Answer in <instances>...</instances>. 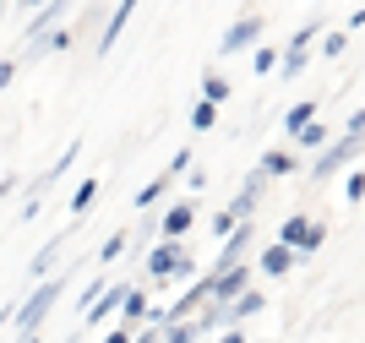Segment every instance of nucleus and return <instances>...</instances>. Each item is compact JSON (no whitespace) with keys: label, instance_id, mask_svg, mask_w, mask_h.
<instances>
[{"label":"nucleus","instance_id":"f257e3e1","mask_svg":"<svg viewBox=\"0 0 365 343\" xmlns=\"http://www.w3.org/2000/svg\"><path fill=\"white\" fill-rule=\"evenodd\" d=\"M61 295H66V278H61V272L38 278V284H33V295L11 311V327L22 332V338H28V332H38V327H44V316L55 311V300H61Z\"/></svg>","mask_w":365,"mask_h":343},{"label":"nucleus","instance_id":"f03ea898","mask_svg":"<svg viewBox=\"0 0 365 343\" xmlns=\"http://www.w3.org/2000/svg\"><path fill=\"white\" fill-rule=\"evenodd\" d=\"M191 272H197V262H191V251H185L180 240H158L148 251V278L153 284H180Z\"/></svg>","mask_w":365,"mask_h":343},{"label":"nucleus","instance_id":"7ed1b4c3","mask_svg":"<svg viewBox=\"0 0 365 343\" xmlns=\"http://www.w3.org/2000/svg\"><path fill=\"white\" fill-rule=\"evenodd\" d=\"M354 158H360V131H344V136H333V142H322V148H317V158H311V180H327V175H338V169H349Z\"/></svg>","mask_w":365,"mask_h":343},{"label":"nucleus","instance_id":"20e7f679","mask_svg":"<svg viewBox=\"0 0 365 343\" xmlns=\"http://www.w3.org/2000/svg\"><path fill=\"white\" fill-rule=\"evenodd\" d=\"M251 240H257V218H240V224H235V229H229L224 240H218L224 251H218L213 272H224V267H235V262H245V251H251Z\"/></svg>","mask_w":365,"mask_h":343},{"label":"nucleus","instance_id":"39448f33","mask_svg":"<svg viewBox=\"0 0 365 343\" xmlns=\"http://www.w3.org/2000/svg\"><path fill=\"white\" fill-rule=\"evenodd\" d=\"M262 39V11H245L229 22V33L218 39V55H240V49H251Z\"/></svg>","mask_w":365,"mask_h":343},{"label":"nucleus","instance_id":"423d86ee","mask_svg":"<svg viewBox=\"0 0 365 343\" xmlns=\"http://www.w3.org/2000/svg\"><path fill=\"white\" fill-rule=\"evenodd\" d=\"M311 39H317V22H311V28H300L289 44L278 49V71H284V82H294V76L305 71V60H311Z\"/></svg>","mask_w":365,"mask_h":343},{"label":"nucleus","instance_id":"0eeeda50","mask_svg":"<svg viewBox=\"0 0 365 343\" xmlns=\"http://www.w3.org/2000/svg\"><path fill=\"white\" fill-rule=\"evenodd\" d=\"M120 300H125V284H104V289H98V300L82 311V327H98V322H109V316L120 311Z\"/></svg>","mask_w":365,"mask_h":343},{"label":"nucleus","instance_id":"6e6552de","mask_svg":"<svg viewBox=\"0 0 365 343\" xmlns=\"http://www.w3.org/2000/svg\"><path fill=\"white\" fill-rule=\"evenodd\" d=\"M294 262H300V256L289 251V245H262V256H257V267H262V278H289L294 272Z\"/></svg>","mask_w":365,"mask_h":343},{"label":"nucleus","instance_id":"1a4fd4ad","mask_svg":"<svg viewBox=\"0 0 365 343\" xmlns=\"http://www.w3.org/2000/svg\"><path fill=\"white\" fill-rule=\"evenodd\" d=\"M66 6H71V0H44V6L33 11V22H28V44H33V49L44 44V33H55V22L66 16Z\"/></svg>","mask_w":365,"mask_h":343},{"label":"nucleus","instance_id":"9d476101","mask_svg":"<svg viewBox=\"0 0 365 343\" xmlns=\"http://www.w3.org/2000/svg\"><path fill=\"white\" fill-rule=\"evenodd\" d=\"M131 11H137V0H120V6H115V11H109V22H104V33H98V55H109V49L120 44V33H125V22H131Z\"/></svg>","mask_w":365,"mask_h":343},{"label":"nucleus","instance_id":"9b49d317","mask_svg":"<svg viewBox=\"0 0 365 343\" xmlns=\"http://www.w3.org/2000/svg\"><path fill=\"white\" fill-rule=\"evenodd\" d=\"M191 224H197V208H191V202H175L169 213H158V235L164 240H185Z\"/></svg>","mask_w":365,"mask_h":343},{"label":"nucleus","instance_id":"f8f14e48","mask_svg":"<svg viewBox=\"0 0 365 343\" xmlns=\"http://www.w3.org/2000/svg\"><path fill=\"white\" fill-rule=\"evenodd\" d=\"M262 191H267V180H262V175H251V180L240 185V196L229 202V213H235V218H251V213H257V202H262Z\"/></svg>","mask_w":365,"mask_h":343},{"label":"nucleus","instance_id":"ddd939ff","mask_svg":"<svg viewBox=\"0 0 365 343\" xmlns=\"http://www.w3.org/2000/svg\"><path fill=\"white\" fill-rule=\"evenodd\" d=\"M66 240H71V229H66V235H55V240H49V245H44V251L33 256V267H28V278H33V284H38V278H49V272H55V256L66 251Z\"/></svg>","mask_w":365,"mask_h":343},{"label":"nucleus","instance_id":"4468645a","mask_svg":"<svg viewBox=\"0 0 365 343\" xmlns=\"http://www.w3.org/2000/svg\"><path fill=\"white\" fill-rule=\"evenodd\" d=\"M148 295H142V289H131L125 284V300H120V327H142V322H148Z\"/></svg>","mask_w":365,"mask_h":343},{"label":"nucleus","instance_id":"2eb2a0df","mask_svg":"<svg viewBox=\"0 0 365 343\" xmlns=\"http://www.w3.org/2000/svg\"><path fill=\"white\" fill-rule=\"evenodd\" d=\"M257 175H300V158H294V153H284V148H273V153H262Z\"/></svg>","mask_w":365,"mask_h":343},{"label":"nucleus","instance_id":"dca6fc26","mask_svg":"<svg viewBox=\"0 0 365 343\" xmlns=\"http://www.w3.org/2000/svg\"><path fill=\"white\" fill-rule=\"evenodd\" d=\"M322 245H327V224H317V218H311V224H305V235H300V245H294V256H317Z\"/></svg>","mask_w":365,"mask_h":343},{"label":"nucleus","instance_id":"f3484780","mask_svg":"<svg viewBox=\"0 0 365 343\" xmlns=\"http://www.w3.org/2000/svg\"><path fill=\"white\" fill-rule=\"evenodd\" d=\"M294 142H300L305 153H317L322 142H333V131H327V126H322V120H311V126H300V131H294Z\"/></svg>","mask_w":365,"mask_h":343},{"label":"nucleus","instance_id":"a211bd4d","mask_svg":"<svg viewBox=\"0 0 365 343\" xmlns=\"http://www.w3.org/2000/svg\"><path fill=\"white\" fill-rule=\"evenodd\" d=\"M164 191H169V175H153L148 185L137 191V208H142V213H148V208H158V202H164Z\"/></svg>","mask_w":365,"mask_h":343},{"label":"nucleus","instance_id":"6ab92c4d","mask_svg":"<svg viewBox=\"0 0 365 343\" xmlns=\"http://www.w3.org/2000/svg\"><path fill=\"white\" fill-rule=\"evenodd\" d=\"M311 120H317V104H311V98H300V104L284 115V136H294L300 126H311Z\"/></svg>","mask_w":365,"mask_h":343},{"label":"nucleus","instance_id":"aec40b11","mask_svg":"<svg viewBox=\"0 0 365 343\" xmlns=\"http://www.w3.org/2000/svg\"><path fill=\"white\" fill-rule=\"evenodd\" d=\"M93 196H98V180H82V185L71 191V213L82 218V224H88V208H93Z\"/></svg>","mask_w":365,"mask_h":343},{"label":"nucleus","instance_id":"412c9836","mask_svg":"<svg viewBox=\"0 0 365 343\" xmlns=\"http://www.w3.org/2000/svg\"><path fill=\"white\" fill-rule=\"evenodd\" d=\"M202 98H207V104H224V98H229V76L207 71V76H202Z\"/></svg>","mask_w":365,"mask_h":343},{"label":"nucleus","instance_id":"4be33fe9","mask_svg":"<svg viewBox=\"0 0 365 343\" xmlns=\"http://www.w3.org/2000/svg\"><path fill=\"white\" fill-rule=\"evenodd\" d=\"M125 245H131V229H115V235H109L104 245H98V262H115V256H120Z\"/></svg>","mask_w":365,"mask_h":343},{"label":"nucleus","instance_id":"5701e85b","mask_svg":"<svg viewBox=\"0 0 365 343\" xmlns=\"http://www.w3.org/2000/svg\"><path fill=\"white\" fill-rule=\"evenodd\" d=\"M218 126V104H207V98H202L197 109H191V131H213Z\"/></svg>","mask_w":365,"mask_h":343},{"label":"nucleus","instance_id":"b1692460","mask_svg":"<svg viewBox=\"0 0 365 343\" xmlns=\"http://www.w3.org/2000/svg\"><path fill=\"white\" fill-rule=\"evenodd\" d=\"M305 224H311V218H284V229H278V245H300V235H305Z\"/></svg>","mask_w":365,"mask_h":343},{"label":"nucleus","instance_id":"393cba45","mask_svg":"<svg viewBox=\"0 0 365 343\" xmlns=\"http://www.w3.org/2000/svg\"><path fill=\"white\" fill-rule=\"evenodd\" d=\"M344 202H349V208L365 202V175H360V169H349V180H344Z\"/></svg>","mask_w":365,"mask_h":343},{"label":"nucleus","instance_id":"a878e982","mask_svg":"<svg viewBox=\"0 0 365 343\" xmlns=\"http://www.w3.org/2000/svg\"><path fill=\"white\" fill-rule=\"evenodd\" d=\"M344 49H349V33H327V39H322V55L327 60H338Z\"/></svg>","mask_w":365,"mask_h":343},{"label":"nucleus","instance_id":"bb28decb","mask_svg":"<svg viewBox=\"0 0 365 343\" xmlns=\"http://www.w3.org/2000/svg\"><path fill=\"white\" fill-rule=\"evenodd\" d=\"M235 224H240V218H235V213H229V208H224V213H213V240H224V235H229V229H235Z\"/></svg>","mask_w":365,"mask_h":343},{"label":"nucleus","instance_id":"cd10ccee","mask_svg":"<svg viewBox=\"0 0 365 343\" xmlns=\"http://www.w3.org/2000/svg\"><path fill=\"white\" fill-rule=\"evenodd\" d=\"M131 343H164V327H158V322H148V327L131 332Z\"/></svg>","mask_w":365,"mask_h":343},{"label":"nucleus","instance_id":"c85d7f7f","mask_svg":"<svg viewBox=\"0 0 365 343\" xmlns=\"http://www.w3.org/2000/svg\"><path fill=\"white\" fill-rule=\"evenodd\" d=\"M257 71H278V49H273V44L257 49Z\"/></svg>","mask_w":365,"mask_h":343},{"label":"nucleus","instance_id":"c756f323","mask_svg":"<svg viewBox=\"0 0 365 343\" xmlns=\"http://www.w3.org/2000/svg\"><path fill=\"white\" fill-rule=\"evenodd\" d=\"M185 169H191V153H185V148H180V153H175V158H169V169H164V175H169V180H175V175H185Z\"/></svg>","mask_w":365,"mask_h":343},{"label":"nucleus","instance_id":"7c9ffc66","mask_svg":"<svg viewBox=\"0 0 365 343\" xmlns=\"http://www.w3.org/2000/svg\"><path fill=\"white\" fill-rule=\"evenodd\" d=\"M218 343H245V332L240 327H224V332H218Z\"/></svg>","mask_w":365,"mask_h":343},{"label":"nucleus","instance_id":"2f4dec72","mask_svg":"<svg viewBox=\"0 0 365 343\" xmlns=\"http://www.w3.org/2000/svg\"><path fill=\"white\" fill-rule=\"evenodd\" d=\"M131 332H137V327H115V332H109L104 343H131Z\"/></svg>","mask_w":365,"mask_h":343},{"label":"nucleus","instance_id":"473e14b6","mask_svg":"<svg viewBox=\"0 0 365 343\" xmlns=\"http://www.w3.org/2000/svg\"><path fill=\"white\" fill-rule=\"evenodd\" d=\"M11 76H16V60H0V88H6Z\"/></svg>","mask_w":365,"mask_h":343},{"label":"nucleus","instance_id":"72a5a7b5","mask_svg":"<svg viewBox=\"0 0 365 343\" xmlns=\"http://www.w3.org/2000/svg\"><path fill=\"white\" fill-rule=\"evenodd\" d=\"M16 185H22V180H16V175H6V180H0V202H6V196H11Z\"/></svg>","mask_w":365,"mask_h":343},{"label":"nucleus","instance_id":"f704fd0d","mask_svg":"<svg viewBox=\"0 0 365 343\" xmlns=\"http://www.w3.org/2000/svg\"><path fill=\"white\" fill-rule=\"evenodd\" d=\"M22 343H38V332H28V338H22Z\"/></svg>","mask_w":365,"mask_h":343}]
</instances>
